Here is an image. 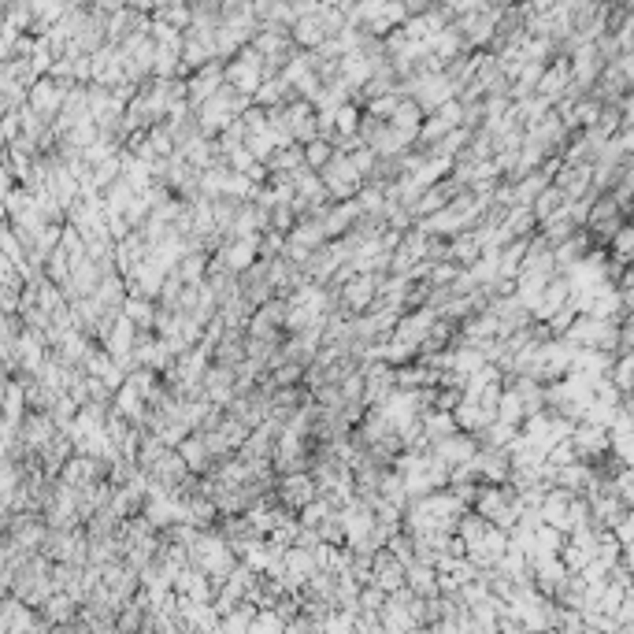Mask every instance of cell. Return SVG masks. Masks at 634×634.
<instances>
[{"label":"cell","instance_id":"cell-1","mask_svg":"<svg viewBox=\"0 0 634 634\" xmlns=\"http://www.w3.org/2000/svg\"><path fill=\"white\" fill-rule=\"evenodd\" d=\"M301 156H304L308 167H323V164H330V160H334V152H330L327 141H308V149H304Z\"/></svg>","mask_w":634,"mask_h":634},{"label":"cell","instance_id":"cell-2","mask_svg":"<svg viewBox=\"0 0 634 634\" xmlns=\"http://www.w3.org/2000/svg\"><path fill=\"white\" fill-rule=\"evenodd\" d=\"M371 294H375V282H371V279H356V282L345 289V297H349L352 308H364V304L371 301Z\"/></svg>","mask_w":634,"mask_h":634},{"label":"cell","instance_id":"cell-3","mask_svg":"<svg viewBox=\"0 0 634 634\" xmlns=\"http://www.w3.org/2000/svg\"><path fill=\"white\" fill-rule=\"evenodd\" d=\"M523 256H527V241H519V245H508V249H505V256H501V271H505V274L519 271Z\"/></svg>","mask_w":634,"mask_h":634}]
</instances>
